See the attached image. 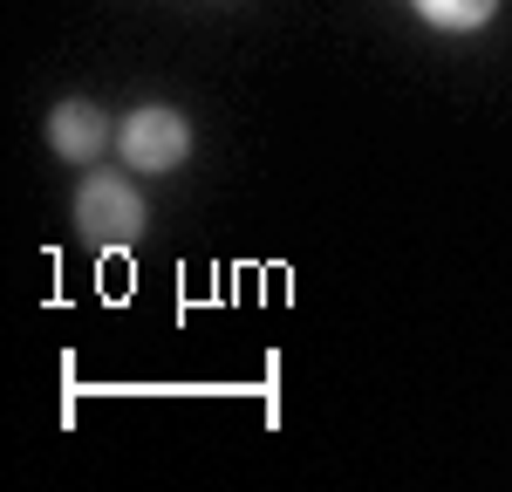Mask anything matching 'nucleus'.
Segmentation results:
<instances>
[{"instance_id": "f257e3e1", "label": "nucleus", "mask_w": 512, "mask_h": 492, "mask_svg": "<svg viewBox=\"0 0 512 492\" xmlns=\"http://www.w3.org/2000/svg\"><path fill=\"white\" fill-rule=\"evenodd\" d=\"M144 226H151V205L144 192L117 178V171H89L76 192V233L89 246H103V253H123V246L144 240Z\"/></svg>"}, {"instance_id": "f03ea898", "label": "nucleus", "mask_w": 512, "mask_h": 492, "mask_svg": "<svg viewBox=\"0 0 512 492\" xmlns=\"http://www.w3.org/2000/svg\"><path fill=\"white\" fill-rule=\"evenodd\" d=\"M117 151H123V164H137V171H171V164L192 158V123L178 117L171 103H144V110L123 117Z\"/></svg>"}, {"instance_id": "7ed1b4c3", "label": "nucleus", "mask_w": 512, "mask_h": 492, "mask_svg": "<svg viewBox=\"0 0 512 492\" xmlns=\"http://www.w3.org/2000/svg\"><path fill=\"white\" fill-rule=\"evenodd\" d=\"M110 137H117V130H110V117H103L96 103H55V110H48V144H55L69 164L103 158Z\"/></svg>"}, {"instance_id": "20e7f679", "label": "nucleus", "mask_w": 512, "mask_h": 492, "mask_svg": "<svg viewBox=\"0 0 512 492\" xmlns=\"http://www.w3.org/2000/svg\"><path fill=\"white\" fill-rule=\"evenodd\" d=\"M417 14L431 28H444V35H472V28H485L499 14V0H417Z\"/></svg>"}]
</instances>
